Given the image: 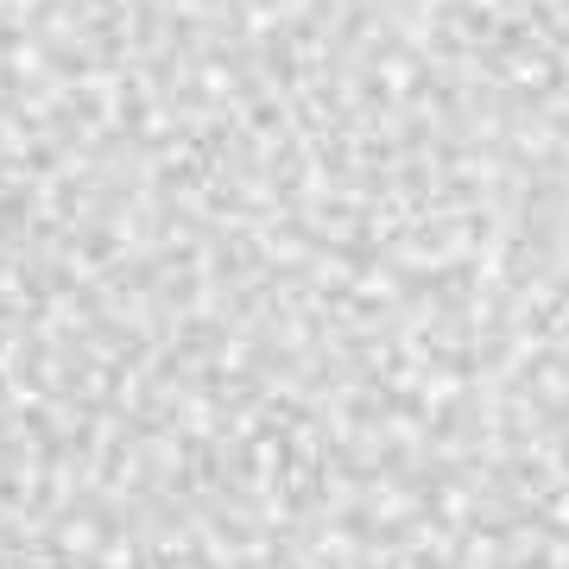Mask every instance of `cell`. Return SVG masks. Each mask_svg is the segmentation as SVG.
Masks as SVG:
<instances>
[]
</instances>
